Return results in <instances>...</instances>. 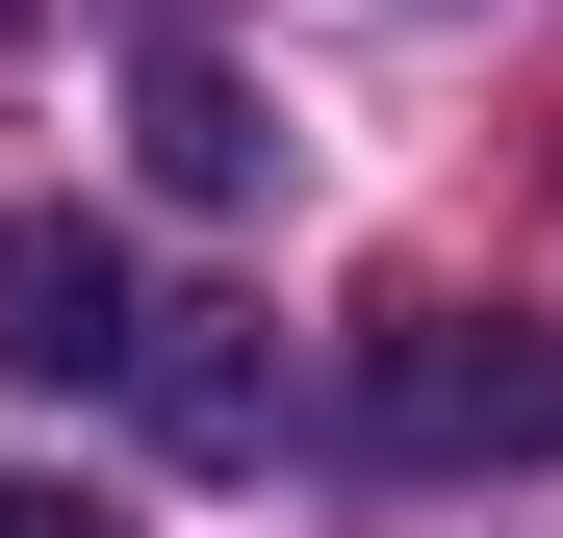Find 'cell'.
<instances>
[{
    "label": "cell",
    "instance_id": "2",
    "mask_svg": "<svg viewBox=\"0 0 563 538\" xmlns=\"http://www.w3.org/2000/svg\"><path fill=\"white\" fill-rule=\"evenodd\" d=\"M0 385H129V231L0 206Z\"/></svg>",
    "mask_w": 563,
    "mask_h": 538
},
{
    "label": "cell",
    "instance_id": "5",
    "mask_svg": "<svg viewBox=\"0 0 563 538\" xmlns=\"http://www.w3.org/2000/svg\"><path fill=\"white\" fill-rule=\"evenodd\" d=\"M0 538H103V513H77V487H0Z\"/></svg>",
    "mask_w": 563,
    "mask_h": 538
},
{
    "label": "cell",
    "instance_id": "4",
    "mask_svg": "<svg viewBox=\"0 0 563 538\" xmlns=\"http://www.w3.org/2000/svg\"><path fill=\"white\" fill-rule=\"evenodd\" d=\"M129 129H154V179H179V206H256V154H282V129L231 103L206 52H154V103H129Z\"/></svg>",
    "mask_w": 563,
    "mask_h": 538
},
{
    "label": "cell",
    "instance_id": "3",
    "mask_svg": "<svg viewBox=\"0 0 563 538\" xmlns=\"http://www.w3.org/2000/svg\"><path fill=\"white\" fill-rule=\"evenodd\" d=\"M129 385H154V436H179V462H256V436H282L256 308H129Z\"/></svg>",
    "mask_w": 563,
    "mask_h": 538
},
{
    "label": "cell",
    "instance_id": "1",
    "mask_svg": "<svg viewBox=\"0 0 563 538\" xmlns=\"http://www.w3.org/2000/svg\"><path fill=\"white\" fill-rule=\"evenodd\" d=\"M358 436L385 462H563V333L538 308H385L358 333Z\"/></svg>",
    "mask_w": 563,
    "mask_h": 538
},
{
    "label": "cell",
    "instance_id": "6",
    "mask_svg": "<svg viewBox=\"0 0 563 538\" xmlns=\"http://www.w3.org/2000/svg\"><path fill=\"white\" fill-rule=\"evenodd\" d=\"M0 26H26V0H0Z\"/></svg>",
    "mask_w": 563,
    "mask_h": 538
}]
</instances>
